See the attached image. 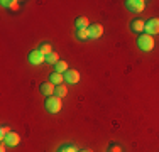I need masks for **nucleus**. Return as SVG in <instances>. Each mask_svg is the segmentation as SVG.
<instances>
[{
  "label": "nucleus",
  "instance_id": "obj_20",
  "mask_svg": "<svg viewBox=\"0 0 159 152\" xmlns=\"http://www.w3.org/2000/svg\"><path fill=\"white\" fill-rule=\"evenodd\" d=\"M9 128H7V127H2V128H0V139H5V135L7 134H9Z\"/></svg>",
  "mask_w": 159,
  "mask_h": 152
},
{
  "label": "nucleus",
  "instance_id": "obj_23",
  "mask_svg": "<svg viewBox=\"0 0 159 152\" xmlns=\"http://www.w3.org/2000/svg\"><path fill=\"white\" fill-rule=\"evenodd\" d=\"M80 152H93V150H90V149H83V150H80Z\"/></svg>",
  "mask_w": 159,
  "mask_h": 152
},
{
  "label": "nucleus",
  "instance_id": "obj_16",
  "mask_svg": "<svg viewBox=\"0 0 159 152\" xmlns=\"http://www.w3.org/2000/svg\"><path fill=\"white\" fill-rule=\"evenodd\" d=\"M58 61H61V59H59V54L54 52V51H52L49 56H46V63H49V64H56Z\"/></svg>",
  "mask_w": 159,
  "mask_h": 152
},
{
  "label": "nucleus",
  "instance_id": "obj_2",
  "mask_svg": "<svg viewBox=\"0 0 159 152\" xmlns=\"http://www.w3.org/2000/svg\"><path fill=\"white\" fill-rule=\"evenodd\" d=\"M63 106V101L59 96H56V95H52V96H48L46 98V110L51 113H58L59 110H61Z\"/></svg>",
  "mask_w": 159,
  "mask_h": 152
},
{
  "label": "nucleus",
  "instance_id": "obj_11",
  "mask_svg": "<svg viewBox=\"0 0 159 152\" xmlns=\"http://www.w3.org/2000/svg\"><path fill=\"white\" fill-rule=\"evenodd\" d=\"M49 81L52 83V85H63L64 83V74H61V73H58V71H52L51 74H49Z\"/></svg>",
  "mask_w": 159,
  "mask_h": 152
},
{
  "label": "nucleus",
  "instance_id": "obj_17",
  "mask_svg": "<svg viewBox=\"0 0 159 152\" xmlns=\"http://www.w3.org/2000/svg\"><path fill=\"white\" fill-rule=\"evenodd\" d=\"M39 51L43 52L44 56H49V54H51V52H52V49H51V44H46V42H44V44H41Z\"/></svg>",
  "mask_w": 159,
  "mask_h": 152
},
{
  "label": "nucleus",
  "instance_id": "obj_13",
  "mask_svg": "<svg viewBox=\"0 0 159 152\" xmlns=\"http://www.w3.org/2000/svg\"><path fill=\"white\" fill-rule=\"evenodd\" d=\"M54 95H56V96H59V98H64V96H66V95H68V88H66V85H58V86H56Z\"/></svg>",
  "mask_w": 159,
  "mask_h": 152
},
{
  "label": "nucleus",
  "instance_id": "obj_4",
  "mask_svg": "<svg viewBox=\"0 0 159 152\" xmlns=\"http://www.w3.org/2000/svg\"><path fill=\"white\" fill-rule=\"evenodd\" d=\"M146 34L149 36H154V34H159V19H149L146 22Z\"/></svg>",
  "mask_w": 159,
  "mask_h": 152
},
{
  "label": "nucleus",
  "instance_id": "obj_5",
  "mask_svg": "<svg viewBox=\"0 0 159 152\" xmlns=\"http://www.w3.org/2000/svg\"><path fill=\"white\" fill-rule=\"evenodd\" d=\"M78 81H80V73L76 69H68L64 73V83H68V85H76Z\"/></svg>",
  "mask_w": 159,
  "mask_h": 152
},
{
  "label": "nucleus",
  "instance_id": "obj_3",
  "mask_svg": "<svg viewBox=\"0 0 159 152\" xmlns=\"http://www.w3.org/2000/svg\"><path fill=\"white\" fill-rule=\"evenodd\" d=\"M125 5H127V9L130 10V12L141 14L144 10V7H146V2H144V0H127Z\"/></svg>",
  "mask_w": 159,
  "mask_h": 152
},
{
  "label": "nucleus",
  "instance_id": "obj_19",
  "mask_svg": "<svg viewBox=\"0 0 159 152\" xmlns=\"http://www.w3.org/2000/svg\"><path fill=\"white\" fill-rule=\"evenodd\" d=\"M59 152H78V149L75 145H64L59 149Z\"/></svg>",
  "mask_w": 159,
  "mask_h": 152
},
{
  "label": "nucleus",
  "instance_id": "obj_14",
  "mask_svg": "<svg viewBox=\"0 0 159 152\" xmlns=\"http://www.w3.org/2000/svg\"><path fill=\"white\" fill-rule=\"evenodd\" d=\"M54 68H56V71H58V73H66L68 71V63L66 61H58V63L54 64Z\"/></svg>",
  "mask_w": 159,
  "mask_h": 152
},
{
  "label": "nucleus",
  "instance_id": "obj_1",
  "mask_svg": "<svg viewBox=\"0 0 159 152\" xmlns=\"http://www.w3.org/2000/svg\"><path fill=\"white\" fill-rule=\"evenodd\" d=\"M137 46L141 51H146V52L152 51L154 49V37L149 36V34H141L137 37Z\"/></svg>",
  "mask_w": 159,
  "mask_h": 152
},
{
  "label": "nucleus",
  "instance_id": "obj_22",
  "mask_svg": "<svg viewBox=\"0 0 159 152\" xmlns=\"http://www.w3.org/2000/svg\"><path fill=\"white\" fill-rule=\"evenodd\" d=\"M0 152H5V144H3L2 147H0Z\"/></svg>",
  "mask_w": 159,
  "mask_h": 152
},
{
  "label": "nucleus",
  "instance_id": "obj_15",
  "mask_svg": "<svg viewBox=\"0 0 159 152\" xmlns=\"http://www.w3.org/2000/svg\"><path fill=\"white\" fill-rule=\"evenodd\" d=\"M76 37H78L80 41H86L90 37L88 29H76Z\"/></svg>",
  "mask_w": 159,
  "mask_h": 152
},
{
  "label": "nucleus",
  "instance_id": "obj_7",
  "mask_svg": "<svg viewBox=\"0 0 159 152\" xmlns=\"http://www.w3.org/2000/svg\"><path fill=\"white\" fill-rule=\"evenodd\" d=\"M29 61H31L32 64H43L44 61H46V56L43 54V52L39 51V49H34V51L31 52V54H29Z\"/></svg>",
  "mask_w": 159,
  "mask_h": 152
},
{
  "label": "nucleus",
  "instance_id": "obj_9",
  "mask_svg": "<svg viewBox=\"0 0 159 152\" xmlns=\"http://www.w3.org/2000/svg\"><path fill=\"white\" fill-rule=\"evenodd\" d=\"M54 91H56V85H52L51 81H46V83L41 85V93L46 95V96H52Z\"/></svg>",
  "mask_w": 159,
  "mask_h": 152
},
{
  "label": "nucleus",
  "instance_id": "obj_6",
  "mask_svg": "<svg viewBox=\"0 0 159 152\" xmlns=\"http://www.w3.org/2000/svg\"><path fill=\"white\" fill-rule=\"evenodd\" d=\"M2 140H3V144H5V145L14 147V145H17V144L20 142V135H19L17 132H9V134L5 135V139H2Z\"/></svg>",
  "mask_w": 159,
  "mask_h": 152
},
{
  "label": "nucleus",
  "instance_id": "obj_10",
  "mask_svg": "<svg viewBox=\"0 0 159 152\" xmlns=\"http://www.w3.org/2000/svg\"><path fill=\"white\" fill-rule=\"evenodd\" d=\"M144 29H146V22L141 20V19H135V20H132V22H130V30H132V32L141 34Z\"/></svg>",
  "mask_w": 159,
  "mask_h": 152
},
{
  "label": "nucleus",
  "instance_id": "obj_12",
  "mask_svg": "<svg viewBox=\"0 0 159 152\" xmlns=\"http://www.w3.org/2000/svg\"><path fill=\"white\" fill-rule=\"evenodd\" d=\"M75 25H76V29H88L90 27L88 19L86 17H78L76 20H75Z\"/></svg>",
  "mask_w": 159,
  "mask_h": 152
},
{
  "label": "nucleus",
  "instance_id": "obj_18",
  "mask_svg": "<svg viewBox=\"0 0 159 152\" xmlns=\"http://www.w3.org/2000/svg\"><path fill=\"white\" fill-rule=\"evenodd\" d=\"M2 5H3V7H9V9H17V7H19V2H17V0H10V2H9V0H3Z\"/></svg>",
  "mask_w": 159,
  "mask_h": 152
},
{
  "label": "nucleus",
  "instance_id": "obj_21",
  "mask_svg": "<svg viewBox=\"0 0 159 152\" xmlns=\"http://www.w3.org/2000/svg\"><path fill=\"white\" fill-rule=\"evenodd\" d=\"M108 152H120V147L115 145V144H112V145H110V150H108Z\"/></svg>",
  "mask_w": 159,
  "mask_h": 152
},
{
  "label": "nucleus",
  "instance_id": "obj_8",
  "mask_svg": "<svg viewBox=\"0 0 159 152\" xmlns=\"http://www.w3.org/2000/svg\"><path fill=\"white\" fill-rule=\"evenodd\" d=\"M88 34L92 39H98V37H102V34H103V25L102 24H92L88 27Z\"/></svg>",
  "mask_w": 159,
  "mask_h": 152
}]
</instances>
